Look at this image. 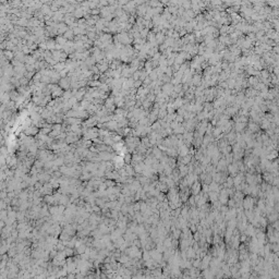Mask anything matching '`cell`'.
I'll list each match as a JSON object with an SVG mask.
<instances>
[{
  "label": "cell",
  "mask_w": 279,
  "mask_h": 279,
  "mask_svg": "<svg viewBox=\"0 0 279 279\" xmlns=\"http://www.w3.org/2000/svg\"><path fill=\"white\" fill-rule=\"evenodd\" d=\"M185 254H186V257H188L189 259H195V250L192 248V246H189L188 249L185 250Z\"/></svg>",
  "instance_id": "obj_14"
},
{
  "label": "cell",
  "mask_w": 279,
  "mask_h": 279,
  "mask_svg": "<svg viewBox=\"0 0 279 279\" xmlns=\"http://www.w3.org/2000/svg\"><path fill=\"white\" fill-rule=\"evenodd\" d=\"M237 217V208L233 207V208H229L228 212L226 213L225 216H224V220L225 221H228L229 219L235 218Z\"/></svg>",
  "instance_id": "obj_6"
},
{
  "label": "cell",
  "mask_w": 279,
  "mask_h": 279,
  "mask_svg": "<svg viewBox=\"0 0 279 279\" xmlns=\"http://www.w3.org/2000/svg\"><path fill=\"white\" fill-rule=\"evenodd\" d=\"M202 190V183L200 180H196V181L193 183V184L190 186V192H191L192 195H197Z\"/></svg>",
  "instance_id": "obj_3"
},
{
  "label": "cell",
  "mask_w": 279,
  "mask_h": 279,
  "mask_svg": "<svg viewBox=\"0 0 279 279\" xmlns=\"http://www.w3.org/2000/svg\"><path fill=\"white\" fill-rule=\"evenodd\" d=\"M256 83H257V79H256V77H251V79H250V84L255 85Z\"/></svg>",
  "instance_id": "obj_20"
},
{
  "label": "cell",
  "mask_w": 279,
  "mask_h": 279,
  "mask_svg": "<svg viewBox=\"0 0 279 279\" xmlns=\"http://www.w3.org/2000/svg\"><path fill=\"white\" fill-rule=\"evenodd\" d=\"M222 185H224V188H233V177H231V176H228L227 178H226L225 182L222 183Z\"/></svg>",
  "instance_id": "obj_13"
},
{
  "label": "cell",
  "mask_w": 279,
  "mask_h": 279,
  "mask_svg": "<svg viewBox=\"0 0 279 279\" xmlns=\"http://www.w3.org/2000/svg\"><path fill=\"white\" fill-rule=\"evenodd\" d=\"M178 169H179V173H180V178H184L185 176L189 173V169L186 165L180 164V165H178Z\"/></svg>",
  "instance_id": "obj_9"
},
{
  "label": "cell",
  "mask_w": 279,
  "mask_h": 279,
  "mask_svg": "<svg viewBox=\"0 0 279 279\" xmlns=\"http://www.w3.org/2000/svg\"><path fill=\"white\" fill-rule=\"evenodd\" d=\"M277 155H278V153H277V149H272V151H270L268 154L266 155V158H267L268 160H274V159H276V158H277Z\"/></svg>",
  "instance_id": "obj_16"
},
{
  "label": "cell",
  "mask_w": 279,
  "mask_h": 279,
  "mask_svg": "<svg viewBox=\"0 0 279 279\" xmlns=\"http://www.w3.org/2000/svg\"><path fill=\"white\" fill-rule=\"evenodd\" d=\"M148 253H149V255H151V259H154L155 262H157V263H159V264H160V263L164 261V259H162V253L159 252L157 249H155V248H154V249L149 250V251H148Z\"/></svg>",
  "instance_id": "obj_2"
},
{
  "label": "cell",
  "mask_w": 279,
  "mask_h": 279,
  "mask_svg": "<svg viewBox=\"0 0 279 279\" xmlns=\"http://www.w3.org/2000/svg\"><path fill=\"white\" fill-rule=\"evenodd\" d=\"M245 125L246 123H243V122H235V125H233V130H235V133H241V132L244 131Z\"/></svg>",
  "instance_id": "obj_11"
},
{
  "label": "cell",
  "mask_w": 279,
  "mask_h": 279,
  "mask_svg": "<svg viewBox=\"0 0 279 279\" xmlns=\"http://www.w3.org/2000/svg\"><path fill=\"white\" fill-rule=\"evenodd\" d=\"M37 133V128H35V127H31V128H28L26 130V134L28 135H33V134H36Z\"/></svg>",
  "instance_id": "obj_18"
},
{
  "label": "cell",
  "mask_w": 279,
  "mask_h": 279,
  "mask_svg": "<svg viewBox=\"0 0 279 279\" xmlns=\"http://www.w3.org/2000/svg\"><path fill=\"white\" fill-rule=\"evenodd\" d=\"M274 176H272V172H268V171H264L262 175V179L263 181H265L266 183H268V184H272V180H274Z\"/></svg>",
  "instance_id": "obj_8"
},
{
  "label": "cell",
  "mask_w": 279,
  "mask_h": 279,
  "mask_svg": "<svg viewBox=\"0 0 279 279\" xmlns=\"http://www.w3.org/2000/svg\"><path fill=\"white\" fill-rule=\"evenodd\" d=\"M227 172H228V175H230L231 177H235L239 172V168H238L237 162H232L231 164H229V165L227 166Z\"/></svg>",
  "instance_id": "obj_4"
},
{
  "label": "cell",
  "mask_w": 279,
  "mask_h": 279,
  "mask_svg": "<svg viewBox=\"0 0 279 279\" xmlns=\"http://www.w3.org/2000/svg\"><path fill=\"white\" fill-rule=\"evenodd\" d=\"M172 131H173V134H183V133L185 132V129H184V127L180 123V125H177Z\"/></svg>",
  "instance_id": "obj_15"
},
{
  "label": "cell",
  "mask_w": 279,
  "mask_h": 279,
  "mask_svg": "<svg viewBox=\"0 0 279 279\" xmlns=\"http://www.w3.org/2000/svg\"><path fill=\"white\" fill-rule=\"evenodd\" d=\"M256 197H253L251 195H244L242 200V207L243 209H253L256 205Z\"/></svg>",
  "instance_id": "obj_1"
},
{
  "label": "cell",
  "mask_w": 279,
  "mask_h": 279,
  "mask_svg": "<svg viewBox=\"0 0 279 279\" xmlns=\"http://www.w3.org/2000/svg\"><path fill=\"white\" fill-rule=\"evenodd\" d=\"M207 194H208V201H211V203L215 202V201L218 200V196H219L218 191H209Z\"/></svg>",
  "instance_id": "obj_12"
},
{
  "label": "cell",
  "mask_w": 279,
  "mask_h": 279,
  "mask_svg": "<svg viewBox=\"0 0 279 279\" xmlns=\"http://www.w3.org/2000/svg\"><path fill=\"white\" fill-rule=\"evenodd\" d=\"M133 169H134L135 173H142L143 172V170L145 169V164L144 162H135V164H133Z\"/></svg>",
  "instance_id": "obj_7"
},
{
  "label": "cell",
  "mask_w": 279,
  "mask_h": 279,
  "mask_svg": "<svg viewBox=\"0 0 279 279\" xmlns=\"http://www.w3.org/2000/svg\"><path fill=\"white\" fill-rule=\"evenodd\" d=\"M248 129H249V130L252 132V133H257V132L261 131L259 125V123H256V122H254V121H253V122H249Z\"/></svg>",
  "instance_id": "obj_10"
},
{
  "label": "cell",
  "mask_w": 279,
  "mask_h": 279,
  "mask_svg": "<svg viewBox=\"0 0 279 279\" xmlns=\"http://www.w3.org/2000/svg\"><path fill=\"white\" fill-rule=\"evenodd\" d=\"M132 160V156L130 153H128V154L125 155V157H123V162H125V164H130Z\"/></svg>",
  "instance_id": "obj_19"
},
{
  "label": "cell",
  "mask_w": 279,
  "mask_h": 279,
  "mask_svg": "<svg viewBox=\"0 0 279 279\" xmlns=\"http://www.w3.org/2000/svg\"><path fill=\"white\" fill-rule=\"evenodd\" d=\"M170 233H171L172 238H173V239H178V240H179V238H180V235H181V229L176 228L175 230H172Z\"/></svg>",
  "instance_id": "obj_17"
},
{
  "label": "cell",
  "mask_w": 279,
  "mask_h": 279,
  "mask_svg": "<svg viewBox=\"0 0 279 279\" xmlns=\"http://www.w3.org/2000/svg\"><path fill=\"white\" fill-rule=\"evenodd\" d=\"M227 166H228V164L226 162L225 157L222 156V157L219 159V162H217V165H216V170H217V171L226 172L227 171Z\"/></svg>",
  "instance_id": "obj_5"
}]
</instances>
